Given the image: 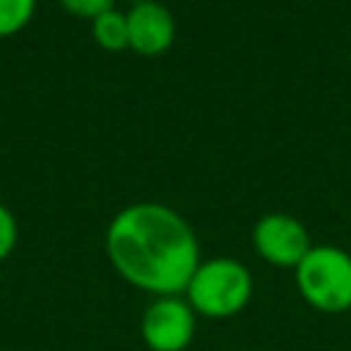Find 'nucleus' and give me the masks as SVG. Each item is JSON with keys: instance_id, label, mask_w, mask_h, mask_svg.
Segmentation results:
<instances>
[{"instance_id": "obj_1", "label": "nucleus", "mask_w": 351, "mask_h": 351, "mask_svg": "<svg viewBox=\"0 0 351 351\" xmlns=\"http://www.w3.org/2000/svg\"><path fill=\"white\" fill-rule=\"evenodd\" d=\"M104 250L112 269L151 296H181L200 263L192 225L154 200L121 208L107 225Z\"/></svg>"}, {"instance_id": "obj_2", "label": "nucleus", "mask_w": 351, "mask_h": 351, "mask_svg": "<svg viewBox=\"0 0 351 351\" xmlns=\"http://www.w3.org/2000/svg\"><path fill=\"white\" fill-rule=\"evenodd\" d=\"M184 299L203 318H233L252 299V274L236 258L200 261L184 288Z\"/></svg>"}, {"instance_id": "obj_3", "label": "nucleus", "mask_w": 351, "mask_h": 351, "mask_svg": "<svg viewBox=\"0 0 351 351\" xmlns=\"http://www.w3.org/2000/svg\"><path fill=\"white\" fill-rule=\"evenodd\" d=\"M299 296L318 313L351 310V252L335 244H313L293 269Z\"/></svg>"}, {"instance_id": "obj_4", "label": "nucleus", "mask_w": 351, "mask_h": 351, "mask_svg": "<svg viewBox=\"0 0 351 351\" xmlns=\"http://www.w3.org/2000/svg\"><path fill=\"white\" fill-rule=\"evenodd\" d=\"M197 326V313L184 296H156L140 321L143 343L151 351H184L189 348Z\"/></svg>"}, {"instance_id": "obj_5", "label": "nucleus", "mask_w": 351, "mask_h": 351, "mask_svg": "<svg viewBox=\"0 0 351 351\" xmlns=\"http://www.w3.org/2000/svg\"><path fill=\"white\" fill-rule=\"evenodd\" d=\"M252 247L266 263L280 266V269H296L299 261L310 252L313 241H310L307 228L296 217L271 211L255 222Z\"/></svg>"}, {"instance_id": "obj_6", "label": "nucleus", "mask_w": 351, "mask_h": 351, "mask_svg": "<svg viewBox=\"0 0 351 351\" xmlns=\"http://www.w3.org/2000/svg\"><path fill=\"white\" fill-rule=\"evenodd\" d=\"M129 25V49L137 55H162L176 41V16L159 0L132 3L126 11Z\"/></svg>"}, {"instance_id": "obj_7", "label": "nucleus", "mask_w": 351, "mask_h": 351, "mask_svg": "<svg viewBox=\"0 0 351 351\" xmlns=\"http://www.w3.org/2000/svg\"><path fill=\"white\" fill-rule=\"evenodd\" d=\"M90 33L93 41L101 49L110 52H121L129 49V25H126V14L118 8H110L104 14H99L96 19H90Z\"/></svg>"}, {"instance_id": "obj_8", "label": "nucleus", "mask_w": 351, "mask_h": 351, "mask_svg": "<svg viewBox=\"0 0 351 351\" xmlns=\"http://www.w3.org/2000/svg\"><path fill=\"white\" fill-rule=\"evenodd\" d=\"M36 11V0H0V38L19 33Z\"/></svg>"}, {"instance_id": "obj_9", "label": "nucleus", "mask_w": 351, "mask_h": 351, "mask_svg": "<svg viewBox=\"0 0 351 351\" xmlns=\"http://www.w3.org/2000/svg\"><path fill=\"white\" fill-rule=\"evenodd\" d=\"M16 236H19V230H16V219H14L11 208H5V206L0 203V263L14 252V247H16Z\"/></svg>"}, {"instance_id": "obj_10", "label": "nucleus", "mask_w": 351, "mask_h": 351, "mask_svg": "<svg viewBox=\"0 0 351 351\" xmlns=\"http://www.w3.org/2000/svg\"><path fill=\"white\" fill-rule=\"evenodd\" d=\"M112 3H115V0H60V5H63L69 14L85 16V19H96L99 14L115 8Z\"/></svg>"}, {"instance_id": "obj_11", "label": "nucleus", "mask_w": 351, "mask_h": 351, "mask_svg": "<svg viewBox=\"0 0 351 351\" xmlns=\"http://www.w3.org/2000/svg\"><path fill=\"white\" fill-rule=\"evenodd\" d=\"M129 3H143V0H129Z\"/></svg>"}]
</instances>
